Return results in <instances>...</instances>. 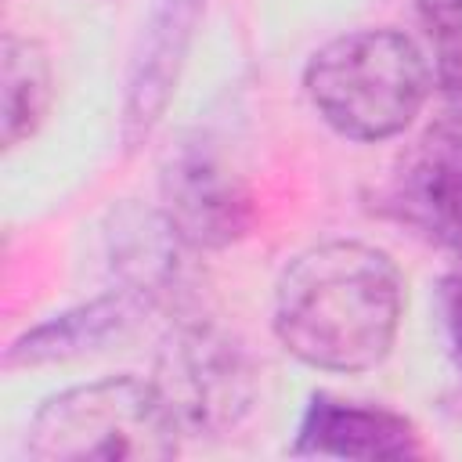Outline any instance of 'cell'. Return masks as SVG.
<instances>
[{"mask_svg": "<svg viewBox=\"0 0 462 462\" xmlns=\"http://www.w3.org/2000/svg\"><path fill=\"white\" fill-rule=\"evenodd\" d=\"M152 386L188 437H227L256 404L253 354L213 321H177L159 354Z\"/></svg>", "mask_w": 462, "mask_h": 462, "instance_id": "obj_4", "label": "cell"}, {"mask_svg": "<svg viewBox=\"0 0 462 462\" xmlns=\"http://www.w3.org/2000/svg\"><path fill=\"white\" fill-rule=\"evenodd\" d=\"M108 253L119 285L155 310L180 296L188 274L184 253L195 249L173 231L162 209H119L108 227Z\"/></svg>", "mask_w": 462, "mask_h": 462, "instance_id": "obj_10", "label": "cell"}, {"mask_svg": "<svg viewBox=\"0 0 462 462\" xmlns=\"http://www.w3.org/2000/svg\"><path fill=\"white\" fill-rule=\"evenodd\" d=\"M180 437L152 379L112 375L51 393L25 451L36 462H162L180 451Z\"/></svg>", "mask_w": 462, "mask_h": 462, "instance_id": "obj_3", "label": "cell"}, {"mask_svg": "<svg viewBox=\"0 0 462 462\" xmlns=\"http://www.w3.org/2000/svg\"><path fill=\"white\" fill-rule=\"evenodd\" d=\"M152 307L130 292V289H112L101 292L87 303H76L61 314L43 318L40 325L25 328L4 354L7 368H36V365H51V361H69L90 350H101L105 343L126 336L141 314H148Z\"/></svg>", "mask_w": 462, "mask_h": 462, "instance_id": "obj_9", "label": "cell"}, {"mask_svg": "<svg viewBox=\"0 0 462 462\" xmlns=\"http://www.w3.org/2000/svg\"><path fill=\"white\" fill-rule=\"evenodd\" d=\"M383 213L462 263V112L444 108L393 162Z\"/></svg>", "mask_w": 462, "mask_h": 462, "instance_id": "obj_5", "label": "cell"}, {"mask_svg": "<svg viewBox=\"0 0 462 462\" xmlns=\"http://www.w3.org/2000/svg\"><path fill=\"white\" fill-rule=\"evenodd\" d=\"M437 314H440L448 354H451V361L462 375V271L444 274L437 282Z\"/></svg>", "mask_w": 462, "mask_h": 462, "instance_id": "obj_13", "label": "cell"}, {"mask_svg": "<svg viewBox=\"0 0 462 462\" xmlns=\"http://www.w3.org/2000/svg\"><path fill=\"white\" fill-rule=\"evenodd\" d=\"M206 7L209 0H155L152 14L144 18L123 83L119 137L126 152L141 148L162 123Z\"/></svg>", "mask_w": 462, "mask_h": 462, "instance_id": "obj_7", "label": "cell"}, {"mask_svg": "<svg viewBox=\"0 0 462 462\" xmlns=\"http://www.w3.org/2000/svg\"><path fill=\"white\" fill-rule=\"evenodd\" d=\"M433 43V79L448 108L462 112V0H419Z\"/></svg>", "mask_w": 462, "mask_h": 462, "instance_id": "obj_12", "label": "cell"}, {"mask_svg": "<svg viewBox=\"0 0 462 462\" xmlns=\"http://www.w3.org/2000/svg\"><path fill=\"white\" fill-rule=\"evenodd\" d=\"M303 90L339 137L379 144L415 123L433 90V69L411 36L354 29L310 54Z\"/></svg>", "mask_w": 462, "mask_h": 462, "instance_id": "obj_2", "label": "cell"}, {"mask_svg": "<svg viewBox=\"0 0 462 462\" xmlns=\"http://www.w3.org/2000/svg\"><path fill=\"white\" fill-rule=\"evenodd\" d=\"M159 199V209L195 253L227 249L253 227V199L242 177L206 137H188L166 155Z\"/></svg>", "mask_w": 462, "mask_h": 462, "instance_id": "obj_6", "label": "cell"}, {"mask_svg": "<svg viewBox=\"0 0 462 462\" xmlns=\"http://www.w3.org/2000/svg\"><path fill=\"white\" fill-rule=\"evenodd\" d=\"M404 314V278L390 253L368 242H321L303 249L274 285V336L321 372L379 368Z\"/></svg>", "mask_w": 462, "mask_h": 462, "instance_id": "obj_1", "label": "cell"}, {"mask_svg": "<svg viewBox=\"0 0 462 462\" xmlns=\"http://www.w3.org/2000/svg\"><path fill=\"white\" fill-rule=\"evenodd\" d=\"M54 101V76L47 51L18 32L4 36L0 47V141L14 148L29 141Z\"/></svg>", "mask_w": 462, "mask_h": 462, "instance_id": "obj_11", "label": "cell"}, {"mask_svg": "<svg viewBox=\"0 0 462 462\" xmlns=\"http://www.w3.org/2000/svg\"><path fill=\"white\" fill-rule=\"evenodd\" d=\"M292 455L310 458H415L422 455L419 430L408 415L383 408V404H361L343 401L332 393H310Z\"/></svg>", "mask_w": 462, "mask_h": 462, "instance_id": "obj_8", "label": "cell"}]
</instances>
